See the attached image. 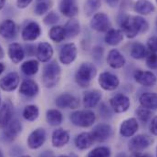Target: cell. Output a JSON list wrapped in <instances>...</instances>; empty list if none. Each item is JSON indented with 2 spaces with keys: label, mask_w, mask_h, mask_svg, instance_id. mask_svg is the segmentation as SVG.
<instances>
[{
  "label": "cell",
  "mask_w": 157,
  "mask_h": 157,
  "mask_svg": "<svg viewBox=\"0 0 157 157\" xmlns=\"http://www.w3.org/2000/svg\"><path fill=\"white\" fill-rule=\"evenodd\" d=\"M148 22L140 16H129L121 22V29L128 39H133L140 33L148 30Z\"/></svg>",
  "instance_id": "obj_1"
},
{
  "label": "cell",
  "mask_w": 157,
  "mask_h": 157,
  "mask_svg": "<svg viewBox=\"0 0 157 157\" xmlns=\"http://www.w3.org/2000/svg\"><path fill=\"white\" fill-rule=\"evenodd\" d=\"M60 78V68L56 61H52L44 67L42 73V82L47 88L54 87Z\"/></svg>",
  "instance_id": "obj_2"
},
{
  "label": "cell",
  "mask_w": 157,
  "mask_h": 157,
  "mask_svg": "<svg viewBox=\"0 0 157 157\" xmlns=\"http://www.w3.org/2000/svg\"><path fill=\"white\" fill-rule=\"evenodd\" d=\"M97 73L96 68L90 62H85L80 65L76 73V81L80 87H88L91 79Z\"/></svg>",
  "instance_id": "obj_3"
},
{
  "label": "cell",
  "mask_w": 157,
  "mask_h": 157,
  "mask_svg": "<svg viewBox=\"0 0 157 157\" xmlns=\"http://www.w3.org/2000/svg\"><path fill=\"white\" fill-rule=\"evenodd\" d=\"M73 124L79 127H90L95 121V114L91 111H78L71 114Z\"/></svg>",
  "instance_id": "obj_4"
},
{
  "label": "cell",
  "mask_w": 157,
  "mask_h": 157,
  "mask_svg": "<svg viewBox=\"0 0 157 157\" xmlns=\"http://www.w3.org/2000/svg\"><path fill=\"white\" fill-rule=\"evenodd\" d=\"M153 139L147 135L139 134L135 137H133L130 143H129V148L133 152H142L143 150L146 149L148 146H150L153 144Z\"/></svg>",
  "instance_id": "obj_5"
},
{
  "label": "cell",
  "mask_w": 157,
  "mask_h": 157,
  "mask_svg": "<svg viewBox=\"0 0 157 157\" xmlns=\"http://www.w3.org/2000/svg\"><path fill=\"white\" fill-rule=\"evenodd\" d=\"M90 27L92 29H94L98 32L108 31L111 27L109 17L104 13L95 14L90 21Z\"/></svg>",
  "instance_id": "obj_6"
},
{
  "label": "cell",
  "mask_w": 157,
  "mask_h": 157,
  "mask_svg": "<svg viewBox=\"0 0 157 157\" xmlns=\"http://www.w3.org/2000/svg\"><path fill=\"white\" fill-rule=\"evenodd\" d=\"M77 56V48L73 43L66 44L59 52V60L65 65H69L74 61Z\"/></svg>",
  "instance_id": "obj_7"
},
{
  "label": "cell",
  "mask_w": 157,
  "mask_h": 157,
  "mask_svg": "<svg viewBox=\"0 0 157 157\" xmlns=\"http://www.w3.org/2000/svg\"><path fill=\"white\" fill-rule=\"evenodd\" d=\"M119 83V78L110 72H103L100 75L99 84L105 90H113L117 89Z\"/></svg>",
  "instance_id": "obj_8"
},
{
  "label": "cell",
  "mask_w": 157,
  "mask_h": 157,
  "mask_svg": "<svg viewBox=\"0 0 157 157\" xmlns=\"http://www.w3.org/2000/svg\"><path fill=\"white\" fill-rule=\"evenodd\" d=\"M111 105L115 113H121L126 112L130 107V99L123 95V94H117L111 99Z\"/></svg>",
  "instance_id": "obj_9"
},
{
  "label": "cell",
  "mask_w": 157,
  "mask_h": 157,
  "mask_svg": "<svg viewBox=\"0 0 157 157\" xmlns=\"http://www.w3.org/2000/svg\"><path fill=\"white\" fill-rule=\"evenodd\" d=\"M46 140V132L43 129H37L28 138V145L31 149H38L43 145Z\"/></svg>",
  "instance_id": "obj_10"
},
{
  "label": "cell",
  "mask_w": 157,
  "mask_h": 157,
  "mask_svg": "<svg viewBox=\"0 0 157 157\" xmlns=\"http://www.w3.org/2000/svg\"><path fill=\"white\" fill-rule=\"evenodd\" d=\"M56 104L59 108H71L76 109L78 106V101L76 97L69 93H63L59 95L56 100Z\"/></svg>",
  "instance_id": "obj_11"
},
{
  "label": "cell",
  "mask_w": 157,
  "mask_h": 157,
  "mask_svg": "<svg viewBox=\"0 0 157 157\" xmlns=\"http://www.w3.org/2000/svg\"><path fill=\"white\" fill-rule=\"evenodd\" d=\"M134 78L139 84H141L143 86H146V87H151V86L155 85L157 80L155 75L153 72L143 71H135Z\"/></svg>",
  "instance_id": "obj_12"
},
{
  "label": "cell",
  "mask_w": 157,
  "mask_h": 157,
  "mask_svg": "<svg viewBox=\"0 0 157 157\" xmlns=\"http://www.w3.org/2000/svg\"><path fill=\"white\" fill-rule=\"evenodd\" d=\"M19 83V77L16 72H11L0 80V87L5 91H12L17 89Z\"/></svg>",
  "instance_id": "obj_13"
},
{
  "label": "cell",
  "mask_w": 157,
  "mask_h": 157,
  "mask_svg": "<svg viewBox=\"0 0 157 157\" xmlns=\"http://www.w3.org/2000/svg\"><path fill=\"white\" fill-rule=\"evenodd\" d=\"M94 141L103 142L112 135V127L108 124H99L91 132Z\"/></svg>",
  "instance_id": "obj_14"
},
{
  "label": "cell",
  "mask_w": 157,
  "mask_h": 157,
  "mask_svg": "<svg viewBox=\"0 0 157 157\" xmlns=\"http://www.w3.org/2000/svg\"><path fill=\"white\" fill-rule=\"evenodd\" d=\"M138 127L139 126H138V122L136 119L130 118L122 121L121 128H120V133L124 137H131L137 132Z\"/></svg>",
  "instance_id": "obj_15"
},
{
  "label": "cell",
  "mask_w": 157,
  "mask_h": 157,
  "mask_svg": "<svg viewBox=\"0 0 157 157\" xmlns=\"http://www.w3.org/2000/svg\"><path fill=\"white\" fill-rule=\"evenodd\" d=\"M41 33L40 27L38 23L31 22L28 26L25 27V29L22 31V38L26 41H32L35 40L39 37Z\"/></svg>",
  "instance_id": "obj_16"
},
{
  "label": "cell",
  "mask_w": 157,
  "mask_h": 157,
  "mask_svg": "<svg viewBox=\"0 0 157 157\" xmlns=\"http://www.w3.org/2000/svg\"><path fill=\"white\" fill-rule=\"evenodd\" d=\"M36 54L39 60L42 62H47L51 59L53 55V48L50 44L47 42H41L37 48Z\"/></svg>",
  "instance_id": "obj_17"
},
{
  "label": "cell",
  "mask_w": 157,
  "mask_h": 157,
  "mask_svg": "<svg viewBox=\"0 0 157 157\" xmlns=\"http://www.w3.org/2000/svg\"><path fill=\"white\" fill-rule=\"evenodd\" d=\"M59 10L68 17H75L78 11V6L73 0H62L59 4Z\"/></svg>",
  "instance_id": "obj_18"
},
{
  "label": "cell",
  "mask_w": 157,
  "mask_h": 157,
  "mask_svg": "<svg viewBox=\"0 0 157 157\" xmlns=\"http://www.w3.org/2000/svg\"><path fill=\"white\" fill-rule=\"evenodd\" d=\"M108 64L113 69H120L124 66L125 59L117 49H112L107 57Z\"/></svg>",
  "instance_id": "obj_19"
},
{
  "label": "cell",
  "mask_w": 157,
  "mask_h": 157,
  "mask_svg": "<svg viewBox=\"0 0 157 157\" xmlns=\"http://www.w3.org/2000/svg\"><path fill=\"white\" fill-rule=\"evenodd\" d=\"M14 110L12 104L7 101L5 102L0 109V126L1 127H6L10 121L12 120V115H13Z\"/></svg>",
  "instance_id": "obj_20"
},
{
  "label": "cell",
  "mask_w": 157,
  "mask_h": 157,
  "mask_svg": "<svg viewBox=\"0 0 157 157\" xmlns=\"http://www.w3.org/2000/svg\"><path fill=\"white\" fill-rule=\"evenodd\" d=\"M70 140L68 132L63 129H57L52 134V144L55 147L64 146Z\"/></svg>",
  "instance_id": "obj_21"
},
{
  "label": "cell",
  "mask_w": 157,
  "mask_h": 157,
  "mask_svg": "<svg viewBox=\"0 0 157 157\" xmlns=\"http://www.w3.org/2000/svg\"><path fill=\"white\" fill-rule=\"evenodd\" d=\"M141 105L148 110L157 109V94L156 93H144L140 97Z\"/></svg>",
  "instance_id": "obj_22"
},
{
  "label": "cell",
  "mask_w": 157,
  "mask_h": 157,
  "mask_svg": "<svg viewBox=\"0 0 157 157\" xmlns=\"http://www.w3.org/2000/svg\"><path fill=\"white\" fill-rule=\"evenodd\" d=\"M16 34V24L10 19H6L0 24V35L5 39H11Z\"/></svg>",
  "instance_id": "obj_23"
},
{
  "label": "cell",
  "mask_w": 157,
  "mask_h": 157,
  "mask_svg": "<svg viewBox=\"0 0 157 157\" xmlns=\"http://www.w3.org/2000/svg\"><path fill=\"white\" fill-rule=\"evenodd\" d=\"M8 56L14 63H18L24 59V50L17 43L10 44L8 47Z\"/></svg>",
  "instance_id": "obj_24"
},
{
  "label": "cell",
  "mask_w": 157,
  "mask_h": 157,
  "mask_svg": "<svg viewBox=\"0 0 157 157\" xmlns=\"http://www.w3.org/2000/svg\"><path fill=\"white\" fill-rule=\"evenodd\" d=\"M19 91L25 96L33 97L39 92V87L38 84L33 80H25L21 83Z\"/></svg>",
  "instance_id": "obj_25"
},
{
  "label": "cell",
  "mask_w": 157,
  "mask_h": 157,
  "mask_svg": "<svg viewBox=\"0 0 157 157\" xmlns=\"http://www.w3.org/2000/svg\"><path fill=\"white\" fill-rule=\"evenodd\" d=\"M101 99V93L98 90L88 91L83 97V104L86 108L95 107Z\"/></svg>",
  "instance_id": "obj_26"
},
{
  "label": "cell",
  "mask_w": 157,
  "mask_h": 157,
  "mask_svg": "<svg viewBox=\"0 0 157 157\" xmlns=\"http://www.w3.org/2000/svg\"><path fill=\"white\" fill-rule=\"evenodd\" d=\"M93 142H94V139H93L91 132H82L78 135V137L75 140L76 146L80 150L88 149L89 147L91 146Z\"/></svg>",
  "instance_id": "obj_27"
},
{
  "label": "cell",
  "mask_w": 157,
  "mask_h": 157,
  "mask_svg": "<svg viewBox=\"0 0 157 157\" xmlns=\"http://www.w3.org/2000/svg\"><path fill=\"white\" fill-rule=\"evenodd\" d=\"M21 123L17 120H11L10 122L6 126L5 136L8 140L14 139L21 132Z\"/></svg>",
  "instance_id": "obj_28"
},
{
  "label": "cell",
  "mask_w": 157,
  "mask_h": 157,
  "mask_svg": "<svg viewBox=\"0 0 157 157\" xmlns=\"http://www.w3.org/2000/svg\"><path fill=\"white\" fill-rule=\"evenodd\" d=\"M134 11L141 15H149L155 11V6L148 0H137L134 4Z\"/></svg>",
  "instance_id": "obj_29"
},
{
  "label": "cell",
  "mask_w": 157,
  "mask_h": 157,
  "mask_svg": "<svg viewBox=\"0 0 157 157\" xmlns=\"http://www.w3.org/2000/svg\"><path fill=\"white\" fill-rule=\"evenodd\" d=\"M123 39V32L119 29H109L105 35V42L108 45L115 46Z\"/></svg>",
  "instance_id": "obj_30"
},
{
  "label": "cell",
  "mask_w": 157,
  "mask_h": 157,
  "mask_svg": "<svg viewBox=\"0 0 157 157\" xmlns=\"http://www.w3.org/2000/svg\"><path fill=\"white\" fill-rule=\"evenodd\" d=\"M64 30L66 33V36L69 38H74L78 35L80 31V26L77 19L71 18L65 25Z\"/></svg>",
  "instance_id": "obj_31"
},
{
  "label": "cell",
  "mask_w": 157,
  "mask_h": 157,
  "mask_svg": "<svg viewBox=\"0 0 157 157\" xmlns=\"http://www.w3.org/2000/svg\"><path fill=\"white\" fill-rule=\"evenodd\" d=\"M48 36L51 40H53L54 42H57V43L63 41L67 37L64 28L61 26H55V27L51 28V29L48 32Z\"/></svg>",
  "instance_id": "obj_32"
},
{
  "label": "cell",
  "mask_w": 157,
  "mask_h": 157,
  "mask_svg": "<svg viewBox=\"0 0 157 157\" xmlns=\"http://www.w3.org/2000/svg\"><path fill=\"white\" fill-rule=\"evenodd\" d=\"M130 54L133 59H144L146 55V48L145 47L139 43V42H135L131 46V50H130Z\"/></svg>",
  "instance_id": "obj_33"
},
{
  "label": "cell",
  "mask_w": 157,
  "mask_h": 157,
  "mask_svg": "<svg viewBox=\"0 0 157 157\" xmlns=\"http://www.w3.org/2000/svg\"><path fill=\"white\" fill-rule=\"evenodd\" d=\"M21 71L26 75L31 76L38 72L39 71V62L37 60H29L22 64Z\"/></svg>",
  "instance_id": "obj_34"
},
{
  "label": "cell",
  "mask_w": 157,
  "mask_h": 157,
  "mask_svg": "<svg viewBox=\"0 0 157 157\" xmlns=\"http://www.w3.org/2000/svg\"><path fill=\"white\" fill-rule=\"evenodd\" d=\"M47 121L52 126L59 125L62 121V114L58 110H49L47 112Z\"/></svg>",
  "instance_id": "obj_35"
},
{
  "label": "cell",
  "mask_w": 157,
  "mask_h": 157,
  "mask_svg": "<svg viewBox=\"0 0 157 157\" xmlns=\"http://www.w3.org/2000/svg\"><path fill=\"white\" fill-rule=\"evenodd\" d=\"M39 109L35 105H28L23 112V116L26 120L33 121L39 117Z\"/></svg>",
  "instance_id": "obj_36"
},
{
  "label": "cell",
  "mask_w": 157,
  "mask_h": 157,
  "mask_svg": "<svg viewBox=\"0 0 157 157\" xmlns=\"http://www.w3.org/2000/svg\"><path fill=\"white\" fill-rule=\"evenodd\" d=\"M101 0H87L84 6V11L87 16H91L101 6Z\"/></svg>",
  "instance_id": "obj_37"
},
{
  "label": "cell",
  "mask_w": 157,
  "mask_h": 157,
  "mask_svg": "<svg viewBox=\"0 0 157 157\" xmlns=\"http://www.w3.org/2000/svg\"><path fill=\"white\" fill-rule=\"evenodd\" d=\"M88 157H111V151L107 147H97L90 152Z\"/></svg>",
  "instance_id": "obj_38"
},
{
  "label": "cell",
  "mask_w": 157,
  "mask_h": 157,
  "mask_svg": "<svg viewBox=\"0 0 157 157\" xmlns=\"http://www.w3.org/2000/svg\"><path fill=\"white\" fill-rule=\"evenodd\" d=\"M146 64L147 66L152 70H157V54L152 53L150 54L146 59Z\"/></svg>",
  "instance_id": "obj_39"
},
{
  "label": "cell",
  "mask_w": 157,
  "mask_h": 157,
  "mask_svg": "<svg viewBox=\"0 0 157 157\" xmlns=\"http://www.w3.org/2000/svg\"><path fill=\"white\" fill-rule=\"evenodd\" d=\"M137 115L142 121H147L151 117L152 113L148 109L142 108V109H139L137 111Z\"/></svg>",
  "instance_id": "obj_40"
},
{
  "label": "cell",
  "mask_w": 157,
  "mask_h": 157,
  "mask_svg": "<svg viewBox=\"0 0 157 157\" xmlns=\"http://www.w3.org/2000/svg\"><path fill=\"white\" fill-rule=\"evenodd\" d=\"M48 8H49V4L48 3H47V2H41V3H39V4L37 5V6L35 8V12H36L37 15L41 16V15L47 13L48 10Z\"/></svg>",
  "instance_id": "obj_41"
},
{
  "label": "cell",
  "mask_w": 157,
  "mask_h": 157,
  "mask_svg": "<svg viewBox=\"0 0 157 157\" xmlns=\"http://www.w3.org/2000/svg\"><path fill=\"white\" fill-rule=\"evenodd\" d=\"M59 21V17L56 13L54 12H50L48 13L45 18H44V22L47 24V25H52V24H55Z\"/></svg>",
  "instance_id": "obj_42"
},
{
  "label": "cell",
  "mask_w": 157,
  "mask_h": 157,
  "mask_svg": "<svg viewBox=\"0 0 157 157\" xmlns=\"http://www.w3.org/2000/svg\"><path fill=\"white\" fill-rule=\"evenodd\" d=\"M147 46L153 53H157V37H152L148 39Z\"/></svg>",
  "instance_id": "obj_43"
},
{
  "label": "cell",
  "mask_w": 157,
  "mask_h": 157,
  "mask_svg": "<svg viewBox=\"0 0 157 157\" xmlns=\"http://www.w3.org/2000/svg\"><path fill=\"white\" fill-rule=\"evenodd\" d=\"M150 131L153 134L157 135V116L154 118L150 123Z\"/></svg>",
  "instance_id": "obj_44"
},
{
  "label": "cell",
  "mask_w": 157,
  "mask_h": 157,
  "mask_svg": "<svg viewBox=\"0 0 157 157\" xmlns=\"http://www.w3.org/2000/svg\"><path fill=\"white\" fill-rule=\"evenodd\" d=\"M31 2H32V0H17V5L19 8H25Z\"/></svg>",
  "instance_id": "obj_45"
},
{
  "label": "cell",
  "mask_w": 157,
  "mask_h": 157,
  "mask_svg": "<svg viewBox=\"0 0 157 157\" xmlns=\"http://www.w3.org/2000/svg\"><path fill=\"white\" fill-rule=\"evenodd\" d=\"M106 2L111 7H115L118 6L119 0H106Z\"/></svg>",
  "instance_id": "obj_46"
},
{
  "label": "cell",
  "mask_w": 157,
  "mask_h": 157,
  "mask_svg": "<svg viewBox=\"0 0 157 157\" xmlns=\"http://www.w3.org/2000/svg\"><path fill=\"white\" fill-rule=\"evenodd\" d=\"M130 157H148V155L142 154L141 152H133Z\"/></svg>",
  "instance_id": "obj_47"
},
{
  "label": "cell",
  "mask_w": 157,
  "mask_h": 157,
  "mask_svg": "<svg viewBox=\"0 0 157 157\" xmlns=\"http://www.w3.org/2000/svg\"><path fill=\"white\" fill-rule=\"evenodd\" d=\"M40 157H53V155H52V153H50V152H46V153H44V154H42Z\"/></svg>",
  "instance_id": "obj_48"
},
{
  "label": "cell",
  "mask_w": 157,
  "mask_h": 157,
  "mask_svg": "<svg viewBox=\"0 0 157 157\" xmlns=\"http://www.w3.org/2000/svg\"><path fill=\"white\" fill-rule=\"evenodd\" d=\"M4 70H5V65L3 63H0V74L4 71Z\"/></svg>",
  "instance_id": "obj_49"
},
{
  "label": "cell",
  "mask_w": 157,
  "mask_h": 157,
  "mask_svg": "<svg viewBox=\"0 0 157 157\" xmlns=\"http://www.w3.org/2000/svg\"><path fill=\"white\" fill-rule=\"evenodd\" d=\"M5 3H6V0H0V9H2L4 7Z\"/></svg>",
  "instance_id": "obj_50"
},
{
  "label": "cell",
  "mask_w": 157,
  "mask_h": 157,
  "mask_svg": "<svg viewBox=\"0 0 157 157\" xmlns=\"http://www.w3.org/2000/svg\"><path fill=\"white\" fill-rule=\"evenodd\" d=\"M3 57H4V51H3L2 47L0 46V59H3Z\"/></svg>",
  "instance_id": "obj_51"
},
{
  "label": "cell",
  "mask_w": 157,
  "mask_h": 157,
  "mask_svg": "<svg viewBox=\"0 0 157 157\" xmlns=\"http://www.w3.org/2000/svg\"><path fill=\"white\" fill-rule=\"evenodd\" d=\"M20 157H30L29 155H23V156H20Z\"/></svg>",
  "instance_id": "obj_52"
},
{
  "label": "cell",
  "mask_w": 157,
  "mask_h": 157,
  "mask_svg": "<svg viewBox=\"0 0 157 157\" xmlns=\"http://www.w3.org/2000/svg\"><path fill=\"white\" fill-rule=\"evenodd\" d=\"M59 157H68V156H64V155H61V156H59Z\"/></svg>",
  "instance_id": "obj_53"
},
{
  "label": "cell",
  "mask_w": 157,
  "mask_h": 157,
  "mask_svg": "<svg viewBox=\"0 0 157 157\" xmlns=\"http://www.w3.org/2000/svg\"><path fill=\"white\" fill-rule=\"evenodd\" d=\"M156 156H157V149H156Z\"/></svg>",
  "instance_id": "obj_54"
},
{
  "label": "cell",
  "mask_w": 157,
  "mask_h": 157,
  "mask_svg": "<svg viewBox=\"0 0 157 157\" xmlns=\"http://www.w3.org/2000/svg\"><path fill=\"white\" fill-rule=\"evenodd\" d=\"M156 3H157V0H156Z\"/></svg>",
  "instance_id": "obj_55"
},
{
  "label": "cell",
  "mask_w": 157,
  "mask_h": 157,
  "mask_svg": "<svg viewBox=\"0 0 157 157\" xmlns=\"http://www.w3.org/2000/svg\"><path fill=\"white\" fill-rule=\"evenodd\" d=\"M0 101H1V100H0Z\"/></svg>",
  "instance_id": "obj_56"
},
{
  "label": "cell",
  "mask_w": 157,
  "mask_h": 157,
  "mask_svg": "<svg viewBox=\"0 0 157 157\" xmlns=\"http://www.w3.org/2000/svg\"><path fill=\"white\" fill-rule=\"evenodd\" d=\"M39 1H40V0H39Z\"/></svg>",
  "instance_id": "obj_57"
},
{
  "label": "cell",
  "mask_w": 157,
  "mask_h": 157,
  "mask_svg": "<svg viewBox=\"0 0 157 157\" xmlns=\"http://www.w3.org/2000/svg\"><path fill=\"white\" fill-rule=\"evenodd\" d=\"M75 157H76V156H75Z\"/></svg>",
  "instance_id": "obj_58"
}]
</instances>
